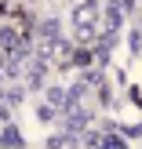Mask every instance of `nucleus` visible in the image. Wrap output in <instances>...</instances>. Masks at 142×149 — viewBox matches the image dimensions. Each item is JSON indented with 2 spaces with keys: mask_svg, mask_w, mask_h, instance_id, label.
<instances>
[{
  "mask_svg": "<svg viewBox=\"0 0 142 149\" xmlns=\"http://www.w3.org/2000/svg\"><path fill=\"white\" fill-rule=\"evenodd\" d=\"M36 113H40V120H44V124H51V116H55V106H40Z\"/></svg>",
  "mask_w": 142,
  "mask_h": 149,
  "instance_id": "423d86ee",
  "label": "nucleus"
},
{
  "mask_svg": "<svg viewBox=\"0 0 142 149\" xmlns=\"http://www.w3.org/2000/svg\"><path fill=\"white\" fill-rule=\"evenodd\" d=\"M0 55L26 58V55H29V40H26V36H18V29L4 26V29H0Z\"/></svg>",
  "mask_w": 142,
  "mask_h": 149,
  "instance_id": "f03ea898",
  "label": "nucleus"
},
{
  "mask_svg": "<svg viewBox=\"0 0 142 149\" xmlns=\"http://www.w3.org/2000/svg\"><path fill=\"white\" fill-rule=\"evenodd\" d=\"M102 149H124V138H117V135H106V138H102Z\"/></svg>",
  "mask_w": 142,
  "mask_h": 149,
  "instance_id": "39448f33",
  "label": "nucleus"
},
{
  "mask_svg": "<svg viewBox=\"0 0 142 149\" xmlns=\"http://www.w3.org/2000/svg\"><path fill=\"white\" fill-rule=\"evenodd\" d=\"M73 26H77V36L84 44L95 40V26H99V4L95 0H84V4L73 11Z\"/></svg>",
  "mask_w": 142,
  "mask_h": 149,
  "instance_id": "f257e3e1",
  "label": "nucleus"
},
{
  "mask_svg": "<svg viewBox=\"0 0 142 149\" xmlns=\"http://www.w3.org/2000/svg\"><path fill=\"white\" fill-rule=\"evenodd\" d=\"M0 149H22V135L15 124H4V131H0Z\"/></svg>",
  "mask_w": 142,
  "mask_h": 149,
  "instance_id": "7ed1b4c3",
  "label": "nucleus"
},
{
  "mask_svg": "<svg viewBox=\"0 0 142 149\" xmlns=\"http://www.w3.org/2000/svg\"><path fill=\"white\" fill-rule=\"evenodd\" d=\"M44 73H48V62H44V58H40V62H33V65H26V80H29L33 91L44 84Z\"/></svg>",
  "mask_w": 142,
  "mask_h": 149,
  "instance_id": "20e7f679",
  "label": "nucleus"
}]
</instances>
